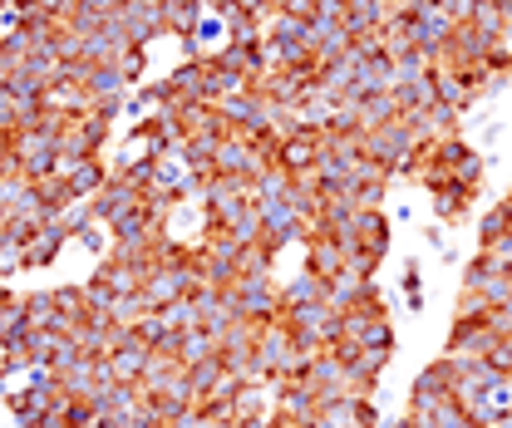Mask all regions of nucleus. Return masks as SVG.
Returning a JSON list of instances; mask_svg holds the SVG:
<instances>
[{
	"label": "nucleus",
	"instance_id": "23",
	"mask_svg": "<svg viewBox=\"0 0 512 428\" xmlns=\"http://www.w3.org/2000/svg\"><path fill=\"white\" fill-rule=\"evenodd\" d=\"M74 242L84 246V251H94V256H109V251H114V237H109L104 222H84V227L74 232Z\"/></svg>",
	"mask_w": 512,
	"mask_h": 428
},
{
	"label": "nucleus",
	"instance_id": "4",
	"mask_svg": "<svg viewBox=\"0 0 512 428\" xmlns=\"http://www.w3.org/2000/svg\"><path fill=\"white\" fill-rule=\"evenodd\" d=\"M453 399V360H434L429 369H419V379L409 384V409H429V404H444Z\"/></svg>",
	"mask_w": 512,
	"mask_h": 428
},
{
	"label": "nucleus",
	"instance_id": "15",
	"mask_svg": "<svg viewBox=\"0 0 512 428\" xmlns=\"http://www.w3.org/2000/svg\"><path fill=\"white\" fill-rule=\"evenodd\" d=\"M163 10H168V35H192L202 25V15H207L202 0H168Z\"/></svg>",
	"mask_w": 512,
	"mask_h": 428
},
{
	"label": "nucleus",
	"instance_id": "22",
	"mask_svg": "<svg viewBox=\"0 0 512 428\" xmlns=\"http://www.w3.org/2000/svg\"><path fill=\"white\" fill-rule=\"evenodd\" d=\"M222 374H227V369H222V360H217V355H212V360H202V365H188V384H192V394H197V399H202V394H212Z\"/></svg>",
	"mask_w": 512,
	"mask_h": 428
},
{
	"label": "nucleus",
	"instance_id": "8",
	"mask_svg": "<svg viewBox=\"0 0 512 428\" xmlns=\"http://www.w3.org/2000/svg\"><path fill=\"white\" fill-rule=\"evenodd\" d=\"M69 242V227H64L60 217L55 222H45L35 237H30V246L20 251V266H30V271H40V266H50L55 256H60V246Z\"/></svg>",
	"mask_w": 512,
	"mask_h": 428
},
{
	"label": "nucleus",
	"instance_id": "9",
	"mask_svg": "<svg viewBox=\"0 0 512 428\" xmlns=\"http://www.w3.org/2000/svg\"><path fill=\"white\" fill-rule=\"evenodd\" d=\"M114 178V168H104V158H84V163H74L69 173H64V187H69V197L74 202H94V192Z\"/></svg>",
	"mask_w": 512,
	"mask_h": 428
},
{
	"label": "nucleus",
	"instance_id": "30",
	"mask_svg": "<svg viewBox=\"0 0 512 428\" xmlns=\"http://www.w3.org/2000/svg\"><path fill=\"white\" fill-rule=\"evenodd\" d=\"M10 74H15V60H10V55H5V50H0V89H5V84H10Z\"/></svg>",
	"mask_w": 512,
	"mask_h": 428
},
{
	"label": "nucleus",
	"instance_id": "6",
	"mask_svg": "<svg viewBox=\"0 0 512 428\" xmlns=\"http://www.w3.org/2000/svg\"><path fill=\"white\" fill-rule=\"evenodd\" d=\"M350 251H365V256L384 261V251H389V217L384 212H360L355 217V237L345 242V261H350Z\"/></svg>",
	"mask_w": 512,
	"mask_h": 428
},
{
	"label": "nucleus",
	"instance_id": "26",
	"mask_svg": "<svg viewBox=\"0 0 512 428\" xmlns=\"http://www.w3.org/2000/svg\"><path fill=\"white\" fill-rule=\"evenodd\" d=\"M488 325H493L503 340H512V301L508 306H498V310H488Z\"/></svg>",
	"mask_w": 512,
	"mask_h": 428
},
{
	"label": "nucleus",
	"instance_id": "16",
	"mask_svg": "<svg viewBox=\"0 0 512 428\" xmlns=\"http://www.w3.org/2000/svg\"><path fill=\"white\" fill-rule=\"evenodd\" d=\"M468 207H473V192H468V187L448 183V187H439V192H434V212H439V222H458Z\"/></svg>",
	"mask_w": 512,
	"mask_h": 428
},
{
	"label": "nucleus",
	"instance_id": "24",
	"mask_svg": "<svg viewBox=\"0 0 512 428\" xmlns=\"http://www.w3.org/2000/svg\"><path fill=\"white\" fill-rule=\"evenodd\" d=\"M488 369L503 374V379H512V340H498V345L488 350Z\"/></svg>",
	"mask_w": 512,
	"mask_h": 428
},
{
	"label": "nucleus",
	"instance_id": "13",
	"mask_svg": "<svg viewBox=\"0 0 512 428\" xmlns=\"http://www.w3.org/2000/svg\"><path fill=\"white\" fill-rule=\"evenodd\" d=\"M183 369H188V365H183L178 355H158V350H153V355H148V365H143V394H153V389L173 384Z\"/></svg>",
	"mask_w": 512,
	"mask_h": 428
},
{
	"label": "nucleus",
	"instance_id": "29",
	"mask_svg": "<svg viewBox=\"0 0 512 428\" xmlns=\"http://www.w3.org/2000/svg\"><path fill=\"white\" fill-rule=\"evenodd\" d=\"M202 5H207V15H222V20L242 10V0H202Z\"/></svg>",
	"mask_w": 512,
	"mask_h": 428
},
{
	"label": "nucleus",
	"instance_id": "19",
	"mask_svg": "<svg viewBox=\"0 0 512 428\" xmlns=\"http://www.w3.org/2000/svg\"><path fill=\"white\" fill-rule=\"evenodd\" d=\"M468 25L478 35H488V40H503V10H498V0H478L473 15H468Z\"/></svg>",
	"mask_w": 512,
	"mask_h": 428
},
{
	"label": "nucleus",
	"instance_id": "5",
	"mask_svg": "<svg viewBox=\"0 0 512 428\" xmlns=\"http://www.w3.org/2000/svg\"><path fill=\"white\" fill-rule=\"evenodd\" d=\"M148 355H153V350H148V345H143V340H138V335L128 330L124 345L104 355V365H109V379H114V384H143V365H148Z\"/></svg>",
	"mask_w": 512,
	"mask_h": 428
},
{
	"label": "nucleus",
	"instance_id": "1",
	"mask_svg": "<svg viewBox=\"0 0 512 428\" xmlns=\"http://www.w3.org/2000/svg\"><path fill=\"white\" fill-rule=\"evenodd\" d=\"M419 148H424V138H419V128L409 119H394V123H384V128L365 133V158H375L389 178H409Z\"/></svg>",
	"mask_w": 512,
	"mask_h": 428
},
{
	"label": "nucleus",
	"instance_id": "28",
	"mask_svg": "<svg viewBox=\"0 0 512 428\" xmlns=\"http://www.w3.org/2000/svg\"><path fill=\"white\" fill-rule=\"evenodd\" d=\"M439 5L453 15V25H468V15H473V5H478V0H439Z\"/></svg>",
	"mask_w": 512,
	"mask_h": 428
},
{
	"label": "nucleus",
	"instance_id": "10",
	"mask_svg": "<svg viewBox=\"0 0 512 428\" xmlns=\"http://www.w3.org/2000/svg\"><path fill=\"white\" fill-rule=\"evenodd\" d=\"M429 79H434V99H439L444 109H453V114H468V109H473V89H468L463 74H453L448 64H434Z\"/></svg>",
	"mask_w": 512,
	"mask_h": 428
},
{
	"label": "nucleus",
	"instance_id": "3",
	"mask_svg": "<svg viewBox=\"0 0 512 428\" xmlns=\"http://www.w3.org/2000/svg\"><path fill=\"white\" fill-rule=\"evenodd\" d=\"M89 207H94V222L114 227V222H119L124 212H133V207H143V187H138V183H128V178H119V173H114L109 183H104L99 192H94V202H89Z\"/></svg>",
	"mask_w": 512,
	"mask_h": 428
},
{
	"label": "nucleus",
	"instance_id": "7",
	"mask_svg": "<svg viewBox=\"0 0 512 428\" xmlns=\"http://www.w3.org/2000/svg\"><path fill=\"white\" fill-rule=\"evenodd\" d=\"M306 271L320 276V281H335L345 271V246L335 237H325V232H311L306 237Z\"/></svg>",
	"mask_w": 512,
	"mask_h": 428
},
{
	"label": "nucleus",
	"instance_id": "14",
	"mask_svg": "<svg viewBox=\"0 0 512 428\" xmlns=\"http://www.w3.org/2000/svg\"><path fill=\"white\" fill-rule=\"evenodd\" d=\"M316 301H325V281L320 276H311V271H301L291 286H281V306H316Z\"/></svg>",
	"mask_w": 512,
	"mask_h": 428
},
{
	"label": "nucleus",
	"instance_id": "27",
	"mask_svg": "<svg viewBox=\"0 0 512 428\" xmlns=\"http://www.w3.org/2000/svg\"><path fill=\"white\" fill-rule=\"evenodd\" d=\"M488 256H493V261H498L503 271H512V232H508V237H498V242L488 246Z\"/></svg>",
	"mask_w": 512,
	"mask_h": 428
},
{
	"label": "nucleus",
	"instance_id": "2",
	"mask_svg": "<svg viewBox=\"0 0 512 428\" xmlns=\"http://www.w3.org/2000/svg\"><path fill=\"white\" fill-rule=\"evenodd\" d=\"M192 291H197V276H192L188 261H178V266H153L148 271V281H143V296H148V306H173V301H188Z\"/></svg>",
	"mask_w": 512,
	"mask_h": 428
},
{
	"label": "nucleus",
	"instance_id": "31",
	"mask_svg": "<svg viewBox=\"0 0 512 428\" xmlns=\"http://www.w3.org/2000/svg\"><path fill=\"white\" fill-rule=\"evenodd\" d=\"M448 428H488V424H478V419H468V414H458V419H453V424Z\"/></svg>",
	"mask_w": 512,
	"mask_h": 428
},
{
	"label": "nucleus",
	"instance_id": "20",
	"mask_svg": "<svg viewBox=\"0 0 512 428\" xmlns=\"http://www.w3.org/2000/svg\"><path fill=\"white\" fill-rule=\"evenodd\" d=\"M508 227H512V212H508V202H498V207L478 222V251H488L498 237H508Z\"/></svg>",
	"mask_w": 512,
	"mask_h": 428
},
{
	"label": "nucleus",
	"instance_id": "12",
	"mask_svg": "<svg viewBox=\"0 0 512 428\" xmlns=\"http://www.w3.org/2000/svg\"><path fill=\"white\" fill-rule=\"evenodd\" d=\"M25 320H30V330H55L60 335V306H55V291H35V296H25Z\"/></svg>",
	"mask_w": 512,
	"mask_h": 428
},
{
	"label": "nucleus",
	"instance_id": "21",
	"mask_svg": "<svg viewBox=\"0 0 512 428\" xmlns=\"http://www.w3.org/2000/svg\"><path fill=\"white\" fill-rule=\"evenodd\" d=\"M25 330H30V320H25V296H15V301L0 306V345L15 340V335H25Z\"/></svg>",
	"mask_w": 512,
	"mask_h": 428
},
{
	"label": "nucleus",
	"instance_id": "11",
	"mask_svg": "<svg viewBox=\"0 0 512 428\" xmlns=\"http://www.w3.org/2000/svg\"><path fill=\"white\" fill-rule=\"evenodd\" d=\"M434 153H439V148H434ZM439 158H444V153H439ZM444 163H448V178H453V183L468 187V192H478V183H483V168H488L478 148H468V143H463V153H458V158H444Z\"/></svg>",
	"mask_w": 512,
	"mask_h": 428
},
{
	"label": "nucleus",
	"instance_id": "18",
	"mask_svg": "<svg viewBox=\"0 0 512 428\" xmlns=\"http://www.w3.org/2000/svg\"><path fill=\"white\" fill-rule=\"evenodd\" d=\"M143 315H153V306H148V296L143 291H133V296H119L114 301V310H109V320L119 325V330H133Z\"/></svg>",
	"mask_w": 512,
	"mask_h": 428
},
{
	"label": "nucleus",
	"instance_id": "17",
	"mask_svg": "<svg viewBox=\"0 0 512 428\" xmlns=\"http://www.w3.org/2000/svg\"><path fill=\"white\" fill-rule=\"evenodd\" d=\"M217 350H222V345H217V335H207V330L197 325V330H188V335H183L178 360H183V365H202V360H212Z\"/></svg>",
	"mask_w": 512,
	"mask_h": 428
},
{
	"label": "nucleus",
	"instance_id": "25",
	"mask_svg": "<svg viewBox=\"0 0 512 428\" xmlns=\"http://www.w3.org/2000/svg\"><path fill=\"white\" fill-rule=\"evenodd\" d=\"M404 296H409V310H424V286H419V261L404 266Z\"/></svg>",
	"mask_w": 512,
	"mask_h": 428
}]
</instances>
